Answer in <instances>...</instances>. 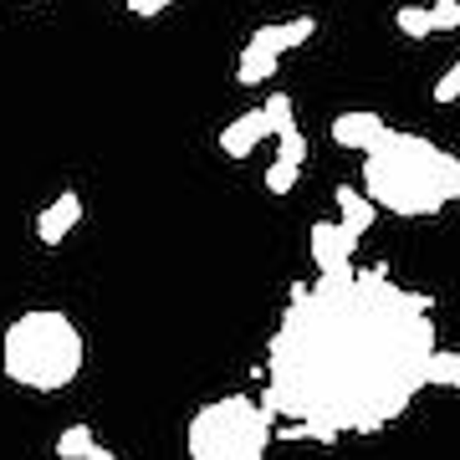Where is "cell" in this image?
Listing matches in <instances>:
<instances>
[{"label":"cell","mask_w":460,"mask_h":460,"mask_svg":"<svg viewBox=\"0 0 460 460\" xmlns=\"http://www.w3.org/2000/svg\"><path fill=\"white\" fill-rule=\"evenodd\" d=\"M440 348L429 296L384 277V266L317 271L292 281L287 313L266 343L271 420H328L348 435H374L414 404Z\"/></svg>","instance_id":"1"},{"label":"cell","mask_w":460,"mask_h":460,"mask_svg":"<svg viewBox=\"0 0 460 460\" xmlns=\"http://www.w3.org/2000/svg\"><path fill=\"white\" fill-rule=\"evenodd\" d=\"M363 190L374 195L378 210L404 220L440 215L460 199V159L450 148L429 144L425 133L384 128V138L363 154Z\"/></svg>","instance_id":"2"},{"label":"cell","mask_w":460,"mask_h":460,"mask_svg":"<svg viewBox=\"0 0 460 460\" xmlns=\"http://www.w3.org/2000/svg\"><path fill=\"white\" fill-rule=\"evenodd\" d=\"M87 363V343L83 328L57 307H31L21 313L5 338H0V368L11 384L36 389V394H57L66 384H77Z\"/></svg>","instance_id":"3"},{"label":"cell","mask_w":460,"mask_h":460,"mask_svg":"<svg viewBox=\"0 0 460 460\" xmlns=\"http://www.w3.org/2000/svg\"><path fill=\"white\" fill-rule=\"evenodd\" d=\"M271 414L246 394H226L199 404L190 420V456L195 460H261L271 450Z\"/></svg>","instance_id":"4"},{"label":"cell","mask_w":460,"mask_h":460,"mask_svg":"<svg viewBox=\"0 0 460 460\" xmlns=\"http://www.w3.org/2000/svg\"><path fill=\"white\" fill-rule=\"evenodd\" d=\"M271 133H277V123H271V113H266V102H261V108H251V113H235L226 128H220V154H226V159H251L256 144L271 138Z\"/></svg>","instance_id":"5"},{"label":"cell","mask_w":460,"mask_h":460,"mask_svg":"<svg viewBox=\"0 0 460 460\" xmlns=\"http://www.w3.org/2000/svg\"><path fill=\"white\" fill-rule=\"evenodd\" d=\"M307 241H313L317 271H343V266H353V246H358V235H353L343 220H317Z\"/></svg>","instance_id":"6"},{"label":"cell","mask_w":460,"mask_h":460,"mask_svg":"<svg viewBox=\"0 0 460 460\" xmlns=\"http://www.w3.org/2000/svg\"><path fill=\"white\" fill-rule=\"evenodd\" d=\"M77 220H83V195H77V190H62L47 210L36 215V241H41V246H62L66 235L77 230Z\"/></svg>","instance_id":"7"},{"label":"cell","mask_w":460,"mask_h":460,"mask_svg":"<svg viewBox=\"0 0 460 460\" xmlns=\"http://www.w3.org/2000/svg\"><path fill=\"white\" fill-rule=\"evenodd\" d=\"M384 118L378 113H368V108H348V113H338L332 118V144L338 148H353V154H368V148L384 138Z\"/></svg>","instance_id":"8"},{"label":"cell","mask_w":460,"mask_h":460,"mask_svg":"<svg viewBox=\"0 0 460 460\" xmlns=\"http://www.w3.org/2000/svg\"><path fill=\"white\" fill-rule=\"evenodd\" d=\"M317 36V21L313 16H292V21H271V26H256L251 31V41L266 51H277V57H287V51H296L302 41H313Z\"/></svg>","instance_id":"9"},{"label":"cell","mask_w":460,"mask_h":460,"mask_svg":"<svg viewBox=\"0 0 460 460\" xmlns=\"http://www.w3.org/2000/svg\"><path fill=\"white\" fill-rule=\"evenodd\" d=\"M332 199H338V210H343V226L353 230V235H368V226H374V215H378L374 195H368V190H353V184H338Z\"/></svg>","instance_id":"10"},{"label":"cell","mask_w":460,"mask_h":460,"mask_svg":"<svg viewBox=\"0 0 460 460\" xmlns=\"http://www.w3.org/2000/svg\"><path fill=\"white\" fill-rule=\"evenodd\" d=\"M57 456L62 460H113V450L98 445V435L87 425H66L62 435H57Z\"/></svg>","instance_id":"11"},{"label":"cell","mask_w":460,"mask_h":460,"mask_svg":"<svg viewBox=\"0 0 460 460\" xmlns=\"http://www.w3.org/2000/svg\"><path fill=\"white\" fill-rule=\"evenodd\" d=\"M277 51H266V47H256V41H246L241 47V62H235V83L241 87H256V83H271L277 77Z\"/></svg>","instance_id":"12"},{"label":"cell","mask_w":460,"mask_h":460,"mask_svg":"<svg viewBox=\"0 0 460 460\" xmlns=\"http://www.w3.org/2000/svg\"><path fill=\"white\" fill-rule=\"evenodd\" d=\"M394 26L410 41H425V36H435V16H429V5H399L394 11Z\"/></svg>","instance_id":"13"},{"label":"cell","mask_w":460,"mask_h":460,"mask_svg":"<svg viewBox=\"0 0 460 460\" xmlns=\"http://www.w3.org/2000/svg\"><path fill=\"white\" fill-rule=\"evenodd\" d=\"M429 384L460 389V353L456 348H435V353H429Z\"/></svg>","instance_id":"14"},{"label":"cell","mask_w":460,"mask_h":460,"mask_svg":"<svg viewBox=\"0 0 460 460\" xmlns=\"http://www.w3.org/2000/svg\"><path fill=\"white\" fill-rule=\"evenodd\" d=\"M296 174H302V164H292V159H277V164L266 169V190H271V195H287V190L296 184Z\"/></svg>","instance_id":"15"},{"label":"cell","mask_w":460,"mask_h":460,"mask_svg":"<svg viewBox=\"0 0 460 460\" xmlns=\"http://www.w3.org/2000/svg\"><path fill=\"white\" fill-rule=\"evenodd\" d=\"M266 113H271L277 133H292L296 128V108H292V98H287V93H271V98H266Z\"/></svg>","instance_id":"16"},{"label":"cell","mask_w":460,"mask_h":460,"mask_svg":"<svg viewBox=\"0 0 460 460\" xmlns=\"http://www.w3.org/2000/svg\"><path fill=\"white\" fill-rule=\"evenodd\" d=\"M277 159H292V164H302V159H307V138H302V128L277 133Z\"/></svg>","instance_id":"17"},{"label":"cell","mask_w":460,"mask_h":460,"mask_svg":"<svg viewBox=\"0 0 460 460\" xmlns=\"http://www.w3.org/2000/svg\"><path fill=\"white\" fill-rule=\"evenodd\" d=\"M429 16H435V31H460V0H435Z\"/></svg>","instance_id":"18"},{"label":"cell","mask_w":460,"mask_h":460,"mask_svg":"<svg viewBox=\"0 0 460 460\" xmlns=\"http://www.w3.org/2000/svg\"><path fill=\"white\" fill-rule=\"evenodd\" d=\"M460 98V57L440 72V83H435V102H456Z\"/></svg>","instance_id":"19"},{"label":"cell","mask_w":460,"mask_h":460,"mask_svg":"<svg viewBox=\"0 0 460 460\" xmlns=\"http://www.w3.org/2000/svg\"><path fill=\"white\" fill-rule=\"evenodd\" d=\"M174 0H128V11L133 16H159V11H169Z\"/></svg>","instance_id":"20"}]
</instances>
